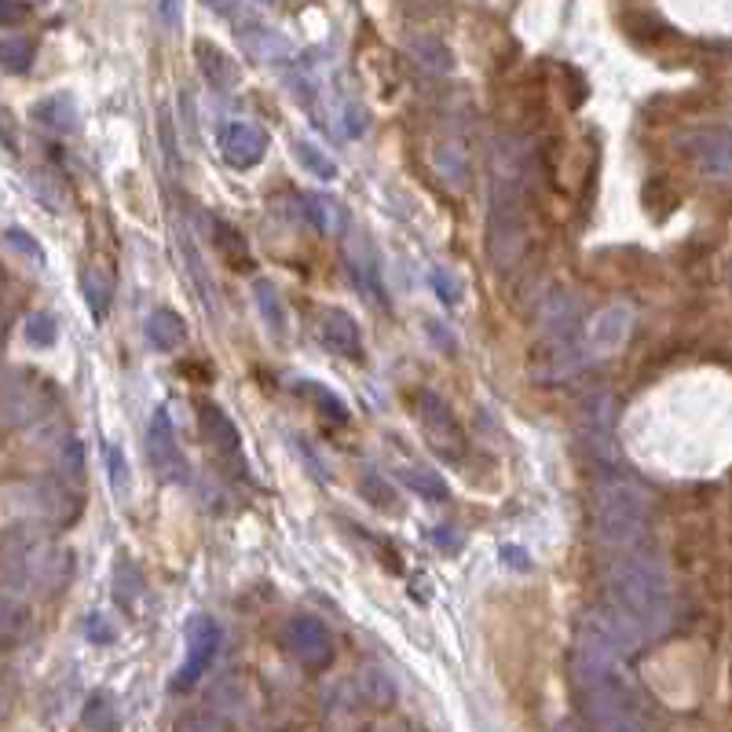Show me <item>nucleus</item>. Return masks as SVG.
Instances as JSON below:
<instances>
[{"instance_id": "obj_8", "label": "nucleus", "mask_w": 732, "mask_h": 732, "mask_svg": "<svg viewBox=\"0 0 732 732\" xmlns=\"http://www.w3.org/2000/svg\"><path fill=\"white\" fill-rule=\"evenodd\" d=\"M147 458H150V469H155L166 484H183V480H188V458L180 451V440L177 432H172L166 410H158L147 425Z\"/></svg>"}, {"instance_id": "obj_34", "label": "nucleus", "mask_w": 732, "mask_h": 732, "mask_svg": "<svg viewBox=\"0 0 732 732\" xmlns=\"http://www.w3.org/2000/svg\"><path fill=\"white\" fill-rule=\"evenodd\" d=\"M183 260H188V268H191V275H194V286H199V293H202V304H205L210 312H216V286H213V279L205 275L202 257H199V249H194L191 238L183 243Z\"/></svg>"}, {"instance_id": "obj_11", "label": "nucleus", "mask_w": 732, "mask_h": 732, "mask_svg": "<svg viewBox=\"0 0 732 732\" xmlns=\"http://www.w3.org/2000/svg\"><path fill=\"white\" fill-rule=\"evenodd\" d=\"M286 649L308 671H323L334 660V638L319 619H293L286 627Z\"/></svg>"}, {"instance_id": "obj_4", "label": "nucleus", "mask_w": 732, "mask_h": 732, "mask_svg": "<svg viewBox=\"0 0 732 732\" xmlns=\"http://www.w3.org/2000/svg\"><path fill=\"white\" fill-rule=\"evenodd\" d=\"M641 641H644V633L633 627V622L622 616L616 605L589 608L583 616V622H578L575 660L622 666V660H630L633 649H638Z\"/></svg>"}, {"instance_id": "obj_5", "label": "nucleus", "mask_w": 732, "mask_h": 732, "mask_svg": "<svg viewBox=\"0 0 732 732\" xmlns=\"http://www.w3.org/2000/svg\"><path fill=\"white\" fill-rule=\"evenodd\" d=\"M414 414H418V425H421V432L432 451L451 465L462 462L469 451V440L462 432V421L454 418L451 403H447L440 392L418 388V396H414Z\"/></svg>"}, {"instance_id": "obj_10", "label": "nucleus", "mask_w": 732, "mask_h": 732, "mask_svg": "<svg viewBox=\"0 0 732 732\" xmlns=\"http://www.w3.org/2000/svg\"><path fill=\"white\" fill-rule=\"evenodd\" d=\"M216 147L232 169H254L268 155V136L254 122H224L216 133Z\"/></svg>"}, {"instance_id": "obj_44", "label": "nucleus", "mask_w": 732, "mask_h": 732, "mask_svg": "<svg viewBox=\"0 0 732 732\" xmlns=\"http://www.w3.org/2000/svg\"><path fill=\"white\" fill-rule=\"evenodd\" d=\"M429 330H432V341H436V345H443L447 352H451L454 341H451V337H447V326H436V323H429Z\"/></svg>"}, {"instance_id": "obj_37", "label": "nucleus", "mask_w": 732, "mask_h": 732, "mask_svg": "<svg viewBox=\"0 0 732 732\" xmlns=\"http://www.w3.org/2000/svg\"><path fill=\"white\" fill-rule=\"evenodd\" d=\"M85 638H89L92 644H114L117 641V630L114 622L103 616V611H92V616H85Z\"/></svg>"}, {"instance_id": "obj_18", "label": "nucleus", "mask_w": 732, "mask_h": 732, "mask_svg": "<svg viewBox=\"0 0 732 732\" xmlns=\"http://www.w3.org/2000/svg\"><path fill=\"white\" fill-rule=\"evenodd\" d=\"M147 341L158 348V352H177L188 341V323L180 319L172 308H155L147 315Z\"/></svg>"}, {"instance_id": "obj_29", "label": "nucleus", "mask_w": 732, "mask_h": 732, "mask_svg": "<svg viewBox=\"0 0 732 732\" xmlns=\"http://www.w3.org/2000/svg\"><path fill=\"white\" fill-rule=\"evenodd\" d=\"M356 692L367 699V703H374V707H388L392 699H396V688H392V682H388V674H381V671H363L359 674V682H356Z\"/></svg>"}, {"instance_id": "obj_24", "label": "nucleus", "mask_w": 732, "mask_h": 732, "mask_svg": "<svg viewBox=\"0 0 732 732\" xmlns=\"http://www.w3.org/2000/svg\"><path fill=\"white\" fill-rule=\"evenodd\" d=\"M26 630H30V608L19 597L8 594L4 605H0V638H4V644L12 649Z\"/></svg>"}, {"instance_id": "obj_23", "label": "nucleus", "mask_w": 732, "mask_h": 732, "mask_svg": "<svg viewBox=\"0 0 732 732\" xmlns=\"http://www.w3.org/2000/svg\"><path fill=\"white\" fill-rule=\"evenodd\" d=\"M144 589H147V583H144V575H139V567L133 564V556L122 553L114 564V597L122 600L125 608H133Z\"/></svg>"}, {"instance_id": "obj_35", "label": "nucleus", "mask_w": 732, "mask_h": 732, "mask_svg": "<svg viewBox=\"0 0 732 732\" xmlns=\"http://www.w3.org/2000/svg\"><path fill=\"white\" fill-rule=\"evenodd\" d=\"M213 232H216V246L224 249V257H227V260H238V264H246L249 254H246L243 235H238L227 221H213Z\"/></svg>"}, {"instance_id": "obj_22", "label": "nucleus", "mask_w": 732, "mask_h": 732, "mask_svg": "<svg viewBox=\"0 0 732 732\" xmlns=\"http://www.w3.org/2000/svg\"><path fill=\"white\" fill-rule=\"evenodd\" d=\"M81 725L89 732H114L117 729V703L114 696L100 688V692L89 696V703H85V714H81Z\"/></svg>"}, {"instance_id": "obj_7", "label": "nucleus", "mask_w": 732, "mask_h": 732, "mask_svg": "<svg viewBox=\"0 0 732 732\" xmlns=\"http://www.w3.org/2000/svg\"><path fill=\"white\" fill-rule=\"evenodd\" d=\"M216 649H221V627L210 616H194L188 627V660H183L177 677H172V688L177 692H191L213 666Z\"/></svg>"}, {"instance_id": "obj_13", "label": "nucleus", "mask_w": 732, "mask_h": 732, "mask_svg": "<svg viewBox=\"0 0 732 732\" xmlns=\"http://www.w3.org/2000/svg\"><path fill=\"white\" fill-rule=\"evenodd\" d=\"M199 425H202V436L213 443V451L224 458V462H238L243 465V436H238V425L227 418L224 407H216V403H199Z\"/></svg>"}, {"instance_id": "obj_3", "label": "nucleus", "mask_w": 732, "mask_h": 732, "mask_svg": "<svg viewBox=\"0 0 732 732\" xmlns=\"http://www.w3.org/2000/svg\"><path fill=\"white\" fill-rule=\"evenodd\" d=\"M652 528V498L644 487L611 476L594 495V534L608 550H630Z\"/></svg>"}, {"instance_id": "obj_2", "label": "nucleus", "mask_w": 732, "mask_h": 732, "mask_svg": "<svg viewBox=\"0 0 732 732\" xmlns=\"http://www.w3.org/2000/svg\"><path fill=\"white\" fill-rule=\"evenodd\" d=\"M608 597L644 633V641L663 633L671 622V578L655 556H619L608 567Z\"/></svg>"}, {"instance_id": "obj_26", "label": "nucleus", "mask_w": 732, "mask_h": 732, "mask_svg": "<svg viewBox=\"0 0 732 732\" xmlns=\"http://www.w3.org/2000/svg\"><path fill=\"white\" fill-rule=\"evenodd\" d=\"M403 484H407L414 495L429 498V502H443L447 498V484L443 476L429 465H407L403 469Z\"/></svg>"}, {"instance_id": "obj_28", "label": "nucleus", "mask_w": 732, "mask_h": 732, "mask_svg": "<svg viewBox=\"0 0 732 732\" xmlns=\"http://www.w3.org/2000/svg\"><path fill=\"white\" fill-rule=\"evenodd\" d=\"M293 155H297V161H301L304 169L312 172L315 180H323V183L337 180V166H334V158H330V155H323V150L315 147V144H308V139H293Z\"/></svg>"}, {"instance_id": "obj_45", "label": "nucleus", "mask_w": 732, "mask_h": 732, "mask_svg": "<svg viewBox=\"0 0 732 732\" xmlns=\"http://www.w3.org/2000/svg\"><path fill=\"white\" fill-rule=\"evenodd\" d=\"M205 4H210L216 15H232L235 12V0H205Z\"/></svg>"}, {"instance_id": "obj_19", "label": "nucleus", "mask_w": 732, "mask_h": 732, "mask_svg": "<svg viewBox=\"0 0 732 732\" xmlns=\"http://www.w3.org/2000/svg\"><path fill=\"white\" fill-rule=\"evenodd\" d=\"M407 52H410V59L418 63V67L429 70V74H451L454 70L451 48H447L443 41L432 37V34H410L407 37Z\"/></svg>"}, {"instance_id": "obj_25", "label": "nucleus", "mask_w": 732, "mask_h": 732, "mask_svg": "<svg viewBox=\"0 0 732 732\" xmlns=\"http://www.w3.org/2000/svg\"><path fill=\"white\" fill-rule=\"evenodd\" d=\"M81 290H85V304L92 308L95 319H106V308H111V301H114V290H111V282L103 279L100 268L81 271Z\"/></svg>"}, {"instance_id": "obj_39", "label": "nucleus", "mask_w": 732, "mask_h": 732, "mask_svg": "<svg viewBox=\"0 0 732 732\" xmlns=\"http://www.w3.org/2000/svg\"><path fill=\"white\" fill-rule=\"evenodd\" d=\"M304 388H308V392H312V399H315V407H319V410H326V414H330V418H334L337 425H345V421H348V407H345V403H341V399H337V396H334V392H330V388H326V385H304Z\"/></svg>"}, {"instance_id": "obj_41", "label": "nucleus", "mask_w": 732, "mask_h": 732, "mask_svg": "<svg viewBox=\"0 0 732 732\" xmlns=\"http://www.w3.org/2000/svg\"><path fill=\"white\" fill-rule=\"evenodd\" d=\"M363 495L374 502V506H396V495H392V487L385 484V480H378V476H363Z\"/></svg>"}, {"instance_id": "obj_30", "label": "nucleus", "mask_w": 732, "mask_h": 732, "mask_svg": "<svg viewBox=\"0 0 732 732\" xmlns=\"http://www.w3.org/2000/svg\"><path fill=\"white\" fill-rule=\"evenodd\" d=\"M103 462H106V476H111V491L117 498H128V487H133V473H128V458L117 443L103 447Z\"/></svg>"}, {"instance_id": "obj_1", "label": "nucleus", "mask_w": 732, "mask_h": 732, "mask_svg": "<svg viewBox=\"0 0 732 732\" xmlns=\"http://www.w3.org/2000/svg\"><path fill=\"white\" fill-rule=\"evenodd\" d=\"M528 147L517 136H502L491 147L487 177V249L491 264L509 275L528 243V213H523V180H528Z\"/></svg>"}, {"instance_id": "obj_12", "label": "nucleus", "mask_w": 732, "mask_h": 732, "mask_svg": "<svg viewBox=\"0 0 732 732\" xmlns=\"http://www.w3.org/2000/svg\"><path fill=\"white\" fill-rule=\"evenodd\" d=\"M319 341L330 348L334 356L352 359V363H363L367 359L363 330H359V323L341 308H323L319 312Z\"/></svg>"}, {"instance_id": "obj_38", "label": "nucleus", "mask_w": 732, "mask_h": 732, "mask_svg": "<svg viewBox=\"0 0 732 732\" xmlns=\"http://www.w3.org/2000/svg\"><path fill=\"white\" fill-rule=\"evenodd\" d=\"M4 238H8V246H12L15 254H23L26 260H34V264H45V254H41L37 238L30 232H23V227H8Z\"/></svg>"}, {"instance_id": "obj_9", "label": "nucleus", "mask_w": 732, "mask_h": 732, "mask_svg": "<svg viewBox=\"0 0 732 732\" xmlns=\"http://www.w3.org/2000/svg\"><path fill=\"white\" fill-rule=\"evenodd\" d=\"M682 150L703 177H732V133L725 128H696L685 136Z\"/></svg>"}, {"instance_id": "obj_40", "label": "nucleus", "mask_w": 732, "mask_h": 732, "mask_svg": "<svg viewBox=\"0 0 732 732\" xmlns=\"http://www.w3.org/2000/svg\"><path fill=\"white\" fill-rule=\"evenodd\" d=\"M436 166H440V172L454 183V188H462V180H465V158L458 155V150L443 147L440 155H436Z\"/></svg>"}, {"instance_id": "obj_42", "label": "nucleus", "mask_w": 732, "mask_h": 732, "mask_svg": "<svg viewBox=\"0 0 732 732\" xmlns=\"http://www.w3.org/2000/svg\"><path fill=\"white\" fill-rule=\"evenodd\" d=\"M498 556H502V561H509L513 572H528V567H531V556L523 553L520 545H502Z\"/></svg>"}, {"instance_id": "obj_16", "label": "nucleus", "mask_w": 732, "mask_h": 732, "mask_svg": "<svg viewBox=\"0 0 732 732\" xmlns=\"http://www.w3.org/2000/svg\"><path fill=\"white\" fill-rule=\"evenodd\" d=\"M611 418H616V407H611L608 392H594V396H586L583 407H578L583 436L589 443H594V451H605V447H611Z\"/></svg>"}, {"instance_id": "obj_27", "label": "nucleus", "mask_w": 732, "mask_h": 732, "mask_svg": "<svg viewBox=\"0 0 732 732\" xmlns=\"http://www.w3.org/2000/svg\"><path fill=\"white\" fill-rule=\"evenodd\" d=\"M304 210H308V221L319 227L323 235H334L337 227L345 224L341 205H337L334 199H326V194H304Z\"/></svg>"}, {"instance_id": "obj_31", "label": "nucleus", "mask_w": 732, "mask_h": 732, "mask_svg": "<svg viewBox=\"0 0 732 732\" xmlns=\"http://www.w3.org/2000/svg\"><path fill=\"white\" fill-rule=\"evenodd\" d=\"M0 59H4L8 74H26L30 63H34V41L8 34L4 41H0Z\"/></svg>"}, {"instance_id": "obj_14", "label": "nucleus", "mask_w": 732, "mask_h": 732, "mask_svg": "<svg viewBox=\"0 0 732 732\" xmlns=\"http://www.w3.org/2000/svg\"><path fill=\"white\" fill-rule=\"evenodd\" d=\"M345 257H348V275H352L356 290L363 293L370 304L385 301V286H381V260L374 254V246H370L367 238H348Z\"/></svg>"}, {"instance_id": "obj_32", "label": "nucleus", "mask_w": 732, "mask_h": 732, "mask_svg": "<svg viewBox=\"0 0 732 732\" xmlns=\"http://www.w3.org/2000/svg\"><path fill=\"white\" fill-rule=\"evenodd\" d=\"M56 469L70 487H78L85 480V447L78 440H63L56 451Z\"/></svg>"}, {"instance_id": "obj_36", "label": "nucleus", "mask_w": 732, "mask_h": 732, "mask_svg": "<svg viewBox=\"0 0 732 732\" xmlns=\"http://www.w3.org/2000/svg\"><path fill=\"white\" fill-rule=\"evenodd\" d=\"M429 279H432V290L440 293V301H443V304H451V308H454V304L462 301V282L454 279V271H451V268H432V275H429Z\"/></svg>"}, {"instance_id": "obj_20", "label": "nucleus", "mask_w": 732, "mask_h": 732, "mask_svg": "<svg viewBox=\"0 0 732 732\" xmlns=\"http://www.w3.org/2000/svg\"><path fill=\"white\" fill-rule=\"evenodd\" d=\"M34 122L52 128V133H74V128H78V106H74L67 92L48 95V100H41L34 106Z\"/></svg>"}, {"instance_id": "obj_33", "label": "nucleus", "mask_w": 732, "mask_h": 732, "mask_svg": "<svg viewBox=\"0 0 732 732\" xmlns=\"http://www.w3.org/2000/svg\"><path fill=\"white\" fill-rule=\"evenodd\" d=\"M23 337H26V345H34V348H52L56 345V337H59V326L48 312H30Z\"/></svg>"}, {"instance_id": "obj_43", "label": "nucleus", "mask_w": 732, "mask_h": 732, "mask_svg": "<svg viewBox=\"0 0 732 732\" xmlns=\"http://www.w3.org/2000/svg\"><path fill=\"white\" fill-rule=\"evenodd\" d=\"M180 4H183V0H158V15H161V26H166V30L180 26Z\"/></svg>"}, {"instance_id": "obj_15", "label": "nucleus", "mask_w": 732, "mask_h": 732, "mask_svg": "<svg viewBox=\"0 0 732 732\" xmlns=\"http://www.w3.org/2000/svg\"><path fill=\"white\" fill-rule=\"evenodd\" d=\"M238 45L254 63H268V67H275V63H286L290 59V45L286 37L275 34L271 26H260V23H246L238 30Z\"/></svg>"}, {"instance_id": "obj_6", "label": "nucleus", "mask_w": 732, "mask_h": 732, "mask_svg": "<svg viewBox=\"0 0 732 732\" xmlns=\"http://www.w3.org/2000/svg\"><path fill=\"white\" fill-rule=\"evenodd\" d=\"M630 330H633L630 304H608V308H600L594 319L583 326V337L575 341L578 363L589 367V363H600V359L616 356L619 348L630 341Z\"/></svg>"}, {"instance_id": "obj_17", "label": "nucleus", "mask_w": 732, "mask_h": 732, "mask_svg": "<svg viewBox=\"0 0 732 732\" xmlns=\"http://www.w3.org/2000/svg\"><path fill=\"white\" fill-rule=\"evenodd\" d=\"M194 59H199L202 78L210 81L216 92H232L235 85H238L235 59L227 56V52L216 48V45H210V41H199V45H194Z\"/></svg>"}, {"instance_id": "obj_47", "label": "nucleus", "mask_w": 732, "mask_h": 732, "mask_svg": "<svg viewBox=\"0 0 732 732\" xmlns=\"http://www.w3.org/2000/svg\"><path fill=\"white\" fill-rule=\"evenodd\" d=\"M264 4H279V0H264Z\"/></svg>"}, {"instance_id": "obj_21", "label": "nucleus", "mask_w": 732, "mask_h": 732, "mask_svg": "<svg viewBox=\"0 0 732 732\" xmlns=\"http://www.w3.org/2000/svg\"><path fill=\"white\" fill-rule=\"evenodd\" d=\"M254 301H257V312H260V319H264L268 330L275 337L286 334V308H282L279 293H275V286H271L268 279L254 282Z\"/></svg>"}, {"instance_id": "obj_46", "label": "nucleus", "mask_w": 732, "mask_h": 732, "mask_svg": "<svg viewBox=\"0 0 732 732\" xmlns=\"http://www.w3.org/2000/svg\"><path fill=\"white\" fill-rule=\"evenodd\" d=\"M553 732H586V729H578L575 721H561V725H556Z\"/></svg>"}]
</instances>
